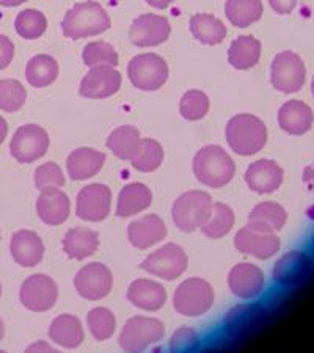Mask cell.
<instances>
[{"label": "cell", "mask_w": 314, "mask_h": 353, "mask_svg": "<svg viewBox=\"0 0 314 353\" xmlns=\"http://www.w3.org/2000/svg\"><path fill=\"white\" fill-rule=\"evenodd\" d=\"M234 173L236 163L222 146H204L193 157V174L209 189H222L228 185Z\"/></svg>", "instance_id": "1"}, {"label": "cell", "mask_w": 314, "mask_h": 353, "mask_svg": "<svg viewBox=\"0 0 314 353\" xmlns=\"http://www.w3.org/2000/svg\"><path fill=\"white\" fill-rule=\"evenodd\" d=\"M264 273L258 265L241 263L234 265L228 275V286L237 299L251 300L264 289Z\"/></svg>", "instance_id": "16"}, {"label": "cell", "mask_w": 314, "mask_h": 353, "mask_svg": "<svg viewBox=\"0 0 314 353\" xmlns=\"http://www.w3.org/2000/svg\"><path fill=\"white\" fill-rule=\"evenodd\" d=\"M190 32L193 38L208 46L224 43L226 38V27L219 18L208 13H198L190 18Z\"/></svg>", "instance_id": "33"}, {"label": "cell", "mask_w": 314, "mask_h": 353, "mask_svg": "<svg viewBox=\"0 0 314 353\" xmlns=\"http://www.w3.org/2000/svg\"><path fill=\"white\" fill-rule=\"evenodd\" d=\"M121 83V74L113 66H95L82 79L79 94L88 99H104L118 93Z\"/></svg>", "instance_id": "15"}, {"label": "cell", "mask_w": 314, "mask_h": 353, "mask_svg": "<svg viewBox=\"0 0 314 353\" xmlns=\"http://www.w3.org/2000/svg\"><path fill=\"white\" fill-rule=\"evenodd\" d=\"M59 299V288L52 278L35 273L21 284L19 300L28 311L46 312L54 308Z\"/></svg>", "instance_id": "11"}, {"label": "cell", "mask_w": 314, "mask_h": 353, "mask_svg": "<svg viewBox=\"0 0 314 353\" xmlns=\"http://www.w3.org/2000/svg\"><path fill=\"white\" fill-rule=\"evenodd\" d=\"M283 168L269 159H259L250 165L245 172V182L248 189L259 195L275 192L283 182Z\"/></svg>", "instance_id": "18"}, {"label": "cell", "mask_w": 314, "mask_h": 353, "mask_svg": "<svg viewBox=\"0 0 314 353\" xmlns=\"http://www.w3.org/2000/svg\"><path fill=\"white\" fill-rule=\"evenodd\" d=\"M304 181L306 185L314 187V168L313 167H306L304 172Z\"/></svg>", "instance_id": "49"}, {"label": "cell", "mask_w": 314, "mask_h": 353, "mask_svg": "<svg viewBox=\"0 0 314 353\" xmlns=\"http://www.w3.org/2000/svg\"><path fill=\"white\" fill-rule=\"evenodd\" d=\"M165 334L162 321L156 317L134 316L124 323L118 344L124 352H141L151 344L159 343Z\"/></svg>", "instance_id": "6"}, {"label": "cell", "mask_w": 314, "mask_h": 353, "mask_svg": "<svg viewBox=\"0 0 314 353\" xmlns=\"http://www.w3.org/2000/svg\"><path fill=\"white\" fill-rule=\"evenodd\" d=\"M7 135H8V124L2 117H0V145L3 143L5 139H7Z\"/></svg>", "instance_id": "50"}, {"label": "cell", "mask_w": 314, "mask_h": 353, "mask_svg": "<svg viewBox=\"0 0 314 353\" xmlns=\"http://www.w3.org/2000/svg\"><path fill=\"white\" fill-rule=\"evenodd\" d=\"M173 2H175V0H146L148 5H151V7L159 8V10H164V8L170 7V5Z\"/></svg>", "instance_id": "47"}, {"label": "cell", "mask_w": 314, "mask_h": 353, "mask_svg": "<svg viewBox=\"0 0 314 353\" xmlns=\"http://www.w3.org/2000/svg\"><path fill=\"white\" fill-rule=\"evenodd\" d=\"M35 185L39 192L44 189H61L65 185V174L55 162L43 163L35 172Z\"/></svg>", "instance_id": "43"}, {"label": "cell", "mask_w": 314, "mask_h": 353, "mask_svg": "<svg viewBox=\"0 0 314 353\" xmlns=\"http://www.w3.org/2000/svg\"><path fill=\"white\" fill-rule=\"evenodd\" d=\"M279 237L273 232H259L251 228H242L234 237V247L244 254H251L258 259H269L279 250Z\"/></svg>", "instance_id": "17"}, {"label": "cell", "mask_w": 314, "mask_h": 353, "mask_svg": "<svg viewBox=\"0 0 314 353\" xmlns=\"http://www.w3.org/2000/svg\"><path fill=\"white\" fill-rule=\"evenodd\" d=\"M3 336H5V325H3L2 319H0V341L3 339Z\"/></svg>", "instance_id": "52"}, {"label": "cell", "mask_w": 314, "mask_h": 353, "mask_svg": "<svg viewBox=\"0 0 314 353\" xmlns=\"http://www.w3.org/2000/svg\"><path fill=\"white\" fill-rule=\"evenodd\" d=\"M27 91L19 81L3 79L0 81V110L14 113L21 110L26 104Z\"/></svg>", "instance_id": "40"}, {"label": "cell", "mask_w": 314, "mask_h": 353, "mask_svg": "<svg viewBox=\"0 0 314 353\" xmlns=\"http://www.w3.org/2000/svg\"><path fill=\"white\" fill-rule=\"evenodd\" d=\"M14 57V44L8 37L0 35V71L8 68Z\"/></svg>", "instance_id": "45"}, {"label": "cell", "mask_w": 314, "mask_h": 353, "mask_svg": "<svg viewBox=\"0 0 314 353\" xmlns=\"http://www.w3.org/2000/svg\"><path fill=\"white\" fill-rule=\"evenodd\" d=\"M261 0H226L225 14L233 26L245 28L262 18Z\"/></svg>", "instance_id": "34"}, {"label": "cell", "mask_w": 314, "mask_h": 353, "mask_svg": "<svg viewBox=\"0 0 314 353\" xmlns=\"http://www.w3.org/2000/svg\"><path fill=\"white\" fill-rule=\"evenodd\" d=\"M210 102L208 94L202 90H188L181 98L179 112L187 121H198L208 115Z\"/></svg>", "instance_id": "39"}, {"label": "cell", "mask_w": 314, "mask_h": 353, "mask_svg": "<svg viewBox=\"0 0 314 353\" xmlns=\"http://www.w3.org/2000/svg\"><path fill=\"white\" fill-rule=\"evenodd\" d=\"M24 2H27V0H0V5H3V7H18Z\"/></svg>", "instance_id": "51"}, {"label": "cell", "mask_w": 314, "mask_h": 353, "mask_svg": "<svg viewBox=\"0 0 314 353\" xmlns=\"http://www.w3.org/2000/svg\"><path fill=\"white\" fill-rule=\"evenodd\" d=\"M267 312L259 305H237L228 311L224 319V330L231 338H242V336L253 332L261 325Z\"/></svg>", "instance_id": "21"}, {"label": "cell", "mask_w": 314, "mask_h": 353, "mask_svg": "<svg viewBox=\"0 0 314 353\" xmlns=\"http://www.w3.org/2000/svg\"><path fill=\"white\" fill-rule=\"evenodd\" d=\"M153 203V193L141 182H133L121 189L117 201V215L129 219L133 215L144 212Z\"/></svg>", "instance_id": "28"}, {"label": "cell", "mask_w": 314, "mask_h": 353, "mask_svg": "<svg viewBox=\"0 0 314 353\" xmlns=\"http://www.w3.org/2000/svg\"><path fill=\"white\" fill-rule=\"evenodd\" d=\"M54 352V349L50 345H48L46 343H37V344H33V345H30L27 349V352Z\"/></svg>", "instance_id": "48"}, {"label": "cell", "mask_w": 314, "mask_h": 353, "mask_svg": "<svg viewBox=\"0 0 314 353\" xmlns=\"http://www.w3.org/2000/svg\"><path fill=\"white\" fill-rule=\"evenodd\" d=\"M74 288L85 300L98 301L106 299L113 288L112 272L101 263L87 264L74 276Z\"/></svg>", "instance_id": "12"}, {"label": "cell", "mask_w": 314, "mask_h": 353, "mask_svg": "<svg viewBox=\"0 0 314 353\" xmlns=\"http://www.w3.org/2000/svg\"><path fill=\"white\" fill-rule=\"evenodd\" d=\"M272 10L278 14H289L295 8L297 0H269Z\"/></svg>", "instance_id": "46"}, {"label": "cell", "mask_w": 314, "mask_h": 353, "mask_svg": "<svg viewBox=\"0 0 314 353\" xmlns=\"http://www.w3.org/2000/svg\"><path fill=\"white\" fill-rule=\"evenodd\" d=\"M106 163V154L93 148H77L66 161L68 174L72 181H84L93 178Z\"/></svg>", "instance_id": "25"}, {"label": "cell", "mask_w": 314, "mask_h": 353, "mask_svg": "<svg viewBox=\"0 0 314 353\" xmlns=\"http://www.w3.org/2000/svg\"><path fill=\"white\" fill-rule=\"evenodd\" d=\"M10 252L14 263L26 269L38 265L44 256V243L35 231H16L10 242Z\"/></svg>", "instance_id": "19"}, {"label": "cell", "mask_w": 314, "mask_h": 353, "mask_svg": "<svg viewBox=\"0 0 314 353\" xmlns=\"http://www.w3.org/2000/svg\"><path fill=\"white\" fill-rule=\"evenodd\" d=\"M0 297H2V284H0Z\"/></svg>", "instance_id": "54"}, {"label": "cell", "mask_w": 314, "mask_h": 353, "mask_svg": "<svg viewBox=\"0 0 314 353\" xmlns=\"http://www.w3.org/2000/svg\"><path fill=\"white\" fill-rule=\"evenodd\" d=\"M306 70L295 52L284 50L275 55L271 66L272 87L282 93H297L305 85Z\"/></svg>", "instance_id": "8"}, {"label": "cell", "mask_w": 314, "mask_h": 353, "mask_svg": "<svg viewBox=\"0 0 314 353\" xmlns=\"http://www.w3.org/2000/svg\"><path fill=\"white\" fill-rule=\"evenodd\" d=\"M188 258L184 250L176 243H167L162 248L153 252L140 264L141 269L150 275L159 276L162 280L173 281L187 270Z\"/></svg>", "instance_id": "10"}, {"label": "cell", "mask_w": 314, "mask_h": 353, "mask_svg": "<svg viewBox=\"0 0 314 353\" xmlns=\"http://www.w3.org/2000/svg\"><path fill=\"white\" fill-rule=\"evenodd\" d=\"M288 214L284 208L277 203H259L255 206L248 215L247 226L259 232H275L282 231L286 225Z\"/></svg>", "instance_id": "30"}, {"label": "cell", "mask_w": 314, "mask_h": 353, "mask_svg": "<svg viewBox=\"0 0 314 353\" xmlns=\"http://www.w3.org/2000/svg\"><path fill=\"white\" fill-rule=\"evenodd\" d=\"M129 162L141 173L156 172L164 162V148L154 139H141L135 154Z\"/></svg>", "instance_id": "37"}, {"label": "cell", "mask_w": 314, "mask_h": 353, "mask_svg": "<svg viewBox=\"0 0 314 353\" xmlns=\"http://www.w3.org/2000/svg\"><path fill=\"white\" fill-rule=\"evenodd\" d=\"M16 33L24 39H38L48 30V19L41 11L28 8L21 11L14 21Z\"/></svg>", "instance_id": "38"}, {"label": "cell", "mask_w": 314, "mask_h": 353, "mask_svg": "<svg viewBox=\"0 0 314 353\" xmlns=\"http://www.w3.org/2000/svg\"><path fill=\"white\" fill-rule=\"evenodd\" d=\"M210 209H213V198L209 193L192 190L176 199L171 209V217L179 231L192 232L208 220Z\"/></svg>", "instance_id": "4"}, {"label": "cell", "mask_w": 314, "mask_h": 353, "mask_svg": "<svg viewBox=\"0 0 314 353\" xmlns=\"http://www.w3.org/2000/svg\"><path fill=\"white\" fill-rule=\"evenodd\" d=\"M50 139L38 124H26L16 130L10 143V152L19 163H32L49 150Z\"/></svg>", "instance_id": "9"}, {"label": "cell", "mask_w": 314, "mask_h": 353, "mask_svg": "<svg viewBox=\"0 0 314 353\" xmlns=\"http://www.w3.org/2000/svg\"><path fill=\"white\" fill-rule=\"evenodd\" d=\"M87 323L96 341H107L112 338L117 328V319L107 308H95L88 312Z\"/></svg>", "instance_id": "42"}, {"label": "cell", "mask_w": 314, "mask_h": 353, "mask_svg": "<svg viewBox=\"0 0 314 353\" xmlns=\"http://www.w3.org/2000/svg\"><path fill=\"white\" fill-rule=\"evenodd\" d=\"M199 334L193 328L181 327L171 334L170 349L171 352H193L199 349Z\"/></svg>", "instance_id": "44"}, {"label": "cell", "mask_w": 314, "mask_h": 353, "mask_svg": "<svg viewBox=\"0 0 314 353\" xmlns=\"http://www.w3.org/2000/svg\"><path fill=\"white\" fill-rule=\"evenodd\" d=\"M313 243H314V237H313Z\"/></svg>", "instance_id": "55"}, {"label": "cell", "mask_w": 314, "mask_h": 353, "mask_svg": "<svg viewBox=\"0 0 314 353\" xmlns=\"http://www.w3.org/2000/svg\"><path fill=\"white\" fill-rule=\"evenodd\" d=\"M214 303V289L206 280L188 278L181 283L173 295L176 312L186 317H198L206 314Z\"/></svg>", "instance_id": "5"}, {"label": "cell", "mask_w": 314, "mask_h": 353, "mask_svg": "<svg viewBox=\"0 0 314 353\" xmlns=\"http://www.w3.org/2000/svg\"><path fill=\"white\" fill-rule=\"evenodd\" d=\"M112 208V190L104 184H90L79 192L76 214L84 221H102L108 217Z\"/></svg>", "instance_id": "13"}, {"label": "cell", "mask_w": 314, "mask_h": 353, "mask_svg": "<svg viewBox=\"0 0 314 353\" xmlns=\"http://www.w3.org/2000/svg\"><path fill=\"white\" fill-rule=\"evenodd\" d=\"M225 135L228 145L236 154L253 156L266 145L267 128L258 117L239 113L228 121Z\"/></svg>", "instance_id": "3"}, {"label": "cell", "mask_w": 314, "mask_h": 353, "mask_svg": "<svg viewBox=\"0 0 314 353\" xmlns=\"http://www.w3.org/2000/svg\"><path fill=\"white\" fill-rule=\"evenodd\" d=\"M110 18L98 2L76 3L61 21L63 35L70 39L96 37L110 28Z\"/></svg>", "instance_id": "2"}, {"label": "cell", "mask_w": 314, "mask_h": 353, "mask_svg": "<svg viewBox=\"0 0 314 353\" xmlns=\"http://www.w3.org/2000/svg\"><path fill=\"white\" fill-rule=\"evenodd\" d=\"M130 83L141 91H156L168 81V66L157 54H140L128 65Z\"/></svg>", "instance_id": "7"}, {"label": "cell", "mask_w": 314, "mask_h": 353, "mask_svg": "<svg viewBox=\"0 0 314 353\" xmlns=\"http://www.w3.org/2000/svg\"><path fill=\"white\" fill-rule=\"evenodd\" d=\"M49 338L63 349H77L85 339L84 327L76 316L61 314L50 323Z\"/></svg>", "instance_id": "29"}, {"label": "cell", "mask_w": 314, "mask_h": 353, "mask_svg": "<svg viewBox=\"0 0 314 353\" xmlns=\"http://www.w3.org/2000/svg\"><path fill=\"white\" fill-rule=\"evenodd\" d=\"M167 237V226L159 215H146L128 226V239L134 248L146 250Z\"/></svg>", "instance_id": "22"}, {"label": "cell", "mask_w": 314, "mask_h": 353, "mask_svg": "<svg viewBox=\"0 0 314 353\" xmlns=\"http://www.w3.org/2000/svg\"><path fill=\"white\" fill-rule=\"evenodd\" d=\"M311 93L314 96V77H313V82H311Z\"/></svg>", "instance_id": "53"}, {"label": "cell", "mask_w": 314, "mask_h": 353, "mask_svg": "<svg viewBox=\"0 0 314 353\" xmlns=\"http://www.w3.org/2000/svg\"><path fill=\"white\" fill-rule=\"evenodd\" d=\"M99 248V234L88 228H72L63 237V252L70 259L84 261Z\"/></svg>", "instance_id": "27"}, {"label": "cell", "mask_w": 314, "mask_h": 353, "mask_svg": "<svg viewBox=\"0 0 314 353\" xmlns=\"http://www.w3.org/2000/svg\"><path fill=\"white\" fill-rule=\"evenodd\" d=\"M171 33L167 18L159 14H141L129 28V39L137 48H156L165 43Z\"/></svg>", "instance_id": "14"}, {"label": "cell", "mask_w": 314, "mask_h": 353, "mask_svg": "<svg viewBox=\"0 0 314 353\" xmlns=\"http://www.w3.org/2000/svg\"><path fill=\"white\" fill-rule=\"evenodd\" d=\"M234 221L236 217H234L233 209L224 203H215L213 204L208 220L199 226V230L209 239H222L233 230Z\"/></svg>", "instance_id": "36"}, {"label": "cell", "mask_w": 314, "mask_h": 353, "mask_svg": "<svg viewBox=\"0 0 314 353\" xmlns=\"http://www.w3.org/2000/svg\"><path fill=\"white\" fill-rule=\"evenodd\" d=\"M262 46L251 35H242L234 39L228 50V61L239 71L250 70L258 65L261 59Z\"/></svg>", "instance_id": "31"}, {"label": "cell", "mask_w": 314, "mask_h": 353, "mask_svg": "<svg viewBox=\"0 0 314 353\" xmlns=\"http://www.w3.org/2000/svg\"><path fill=\"white\" fill-rule=\"evenodd\" d=\"M310 269L311 259L304 252H289L277 261L272 276L282 286H294L304 280Z\"/></svg>", "instance_id": "24"}, {"label": "cell", "mask_w": 314, "mask_h": 353, "mask_svg": "<svg viewBox=\"0 0 314 353\" xmlns=\"http://www.w3.org/2000/svg\"><path fill=\"white\" fill-rule=\"evenodd\" d=\"M84 63L88 68L95 66H118V54L112 44L106 41H95L85 46L82 54Z\"/></svg>", "instance_id": "41"}, {"label": "cell", "mask_w": 314, "mask_h": 353, "mask_svg": "<svg viewBox=\"0 0 314 353\" xmlns=\"http://www.w3.org/2000/svg\"><path fill=\"white\" fill-rule=\"evenodd\" d=\"M313 110L302 101H288L279 107L278 124L291 135H304L313 126Z\"/></svg>", "instance_id": "26"}, {"label": "cell", "mask_w": 314, "mask_h": 353, "mask_svg": "<svg viewBox=\"0 0 314 353\" xmlns=\"http://www.w3.org/2000/svg\"><path fill=\"white\" fill-rule=\"evenodd\" d=\"M140 132L134 126H119L108 135L106 145L121 161H130L140 145Z\"/></svg>", "instance_id": "35"}, {"label": "cell", "mask_w": 314, "mask_h": 353, "mask_svg": "<svg viewBox=\"0 0 314 353\" xmlns=\"http://www.w3.org/2000/svg\"><path fill=\"white\" fill-rule=\"evenodd\" d=\"M126 297L137 308L154 312L161 310L167 301V290L157 281L140 278V280L130 283Z\"/></svg>", "instance_id": "23"}, {"label": "cell", "mask_w": 314, "mask_h": 353, "mask_svg": "<svg viewBox=\"0 0 314 353\" xmlns=\"http://www.w3.org/2000/svg\"><path fill=\"white\" fill-rule=\"evenodd\" d=\"M59 72L60 68L54 57L39 54L28 60L26 68V79L33 88H46L57 81Z\"/></svg>", "instance_id": "32"}, {"label": "cell", "mask_w": 314, "mask_h": 353, "mask_svg": "<svg viewBox=\"0 0 314 353\" xmlns=\"http://www.w3.org/2000/svg\"><path fill=\"white\" fill-rule=\"evenodd\" d=\"M70 198L60 189H44L39 193L37 201V214L44 225H63L68 220V217H70Z\"/></svg>", "instance_id": "20"}]
</instances>
